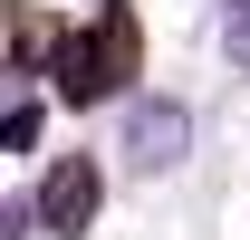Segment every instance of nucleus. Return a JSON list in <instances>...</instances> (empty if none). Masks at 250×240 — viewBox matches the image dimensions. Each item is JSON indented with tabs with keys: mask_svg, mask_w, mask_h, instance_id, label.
Segmentation results:
<instances>
[{
	"mask_svg": "<svg viewBox=\"0 0 250 240\" xmlns=\"http://www.w3.org/2000/svg\"><path fill=\"white\" fill-rule=\"evenodd\" d=\"M96 202H106L96 154H58V163H48V182H39V202H29V221H39V231H58V240H77V231L96 221Z\"/></svg>",
	"mask_w": 250,
	"mask_h": 240,
	"instance_id": "nucleus-2",
	"label": "nucleus"
},
{
	"mask_svg": "<svg viewBox=\"0 0 250 240\" xmlns=\"http://www.w3.org/2000/svg\"><path fill=\"white\" fill-rule=\"evenodd\" d=\"M183 135H192L183 106H135V163H183Z\"/></svg>",
	"mask_w": 250,
	"mask_h": 240,
	"instance_id": "nucleus-3",
	"label": "nucleus"
},
{
	"mask_svg": "<svg viewBox=\"0 0 250 240\" xmlns=\"http://www.w3.org/2000/svg\"><path fill=\"white\" fill-rule=\"evenodd\" d=\"M0 144H10V154H29V144H39V106H10V125H0Z\"/></svg>",
	"mask_w": 250,
	"mask_h": 240,
	"instance_id": "nucleus-4",
	"label": "nucleus"
},
{
	"mask_svg": "<svg viewBox=\"0 0 250 240\" xmlns=\"http://www.w3.org/2000/svg\"><path fill=\"white\" fill-rule=\"evenodd\" d=\"M145 77V20H135V0H96L87 29H67L58 67H48V96L58 106H106Z\"/></svg>",
	"mask_w": 250,
	"mask_h": 240,
	"instance_id": "nucleus-1",
	"label": "nucleus"
}]
</instances>
